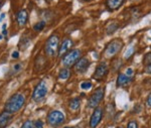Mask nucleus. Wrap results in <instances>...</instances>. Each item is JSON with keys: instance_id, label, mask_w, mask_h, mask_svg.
<instances>
[{"instance_id": "nucleus-20", "label": "nucleus", "mask_w": 151, "mask_h": 128, "mask_svg": "<svg viewBox=\"0 0 151 128\" xmlns=\"http://www.w3.org/2000/svg\"><path fill=\"white\" fill-rule=\"evenodd\" d=\"M45 21H40V22H37L35 26H33V29H35V31H41L43 28H45Z\"/></svg>"}, {"instance_id": "nucleus-13", "label": "nucleus", "mask_w": 151, "mask_h": 128, "mask_svg": "<svg viewBox=\"0 0 151 128\" xmlns=\"http://www.w3.org/2000/svg\"><path fill=\"white\" fill-rule=\"evenodd\" d=\"M16 20H17V23L19 24V26H23L25 25L26 22L28 20V13L25 9H21V10L18 11L17 15H16Z\"/></svg>"}, {"instance_id": "nucleus-10", "label": "nucleus", "mask_w": 151, "mask_h": 128, "mask_svg": "<svg viewBox=\"0 0 151 128\" xmlns=\"http://www.w3.org/2000/svg\"><path fill=\"white\" fill-rule=\"evenodd\" d=\"M90 65H91V63H90V61L87 58H81L75 65V70L76 72L80 74L85 73L89 69Z\"/></svg>"}, {"instance_id": "nucleus-4", "label": "nucleus", "mask_w": 151, "mask_h": 128, "mask_svg": "<svg viewBox=\"0 0 151 128\" xmlns=\"http://www.w3.org/2000/svg\"><path fill=\"white\" fill-rule=\"evenodd\" d=\"M58 43H60V38L55 34L50 35L47 40V43H45V53L50 56H55V54L58 53V48H60Z\"/></svg>"}, {"instance_id": "nucleus-2", "label": "nucleus", "mask_w": 151, "mask_h": 128, "mask_svg": "<svg viewBox=\"0 0 151 128\" xmlns=\"http://www.w3.org/2000/svg\"><path fill=\"white\" fill-rule=\"evenodd\" d=\"M123 48V41L119 38H116L114 40H112L108 46H106L104 51V56L108 59H111L113 56H115L119 51H121V48Z\"/></svg>"}, {"instance_id": "nucleus-34", "label": "nucleus", "mask_w": 151, "mask_h": 128, "mask_svg": "<svg viewBox=\"0 0 151 128\" xmlns=\"http://www.w3.org/2000/svg\"><path fill=\"white\" fill-rule=\"evenodd\" d=\"M2 39V34H0V40Z\"/></svg>"}, {"instance_id": "nucleus-32", "label": "nucleus", "mask_w": 151, "mask_h": 128, "mask_svg": "<svg viewBox=\"0 0 151 128\" xmlns=\"http://www.w3.org/2000/svg\"><path fill=\"white\" fill-rule=\"evenodd\" d=\"M45 2H47V3H50V2H52V0H45Z\"/></svg>"}, {"instance_id": "nucleus-21", "label": "nucleus", "mask_w": 151, "mask_h": 128, "mask_svg": "<svg viewBox=\"0 0 151 128\" xmlns=\"http://www.w3.org/2000/svg\"><path fill=\"white\" fill-rule=\"evenodd\" d=\"M92 82L91 81H85V82H83L81 84V88L83 90H89L90 88H92Z\"/></svg>"}, {"instance_id": "nucleus-35", "label": "nucleus", "mask_w": 151, "mask_h": 128, "mask_svg": "<svg viewBox=\"0 0 151 128\" xmlns=\"http://www.w3.org/2000/svg\"><path fill=\"white\" fill-rule=\"evenodd\" d=\"M117 128H123V127H121V126H120V127H117Z\"/></svg>"}, {"instance_id": "nucleus-6", "label": "nucleus", "mask_w": 151, "mask_h": 128, "mask_svg": "<svg viewBox=\"0 0 151 128\" xmlns=\"http://www.w3.org/2000/svg\"><path fill=\"white\" fill-rule=\"evenodd\" d=\"M105 94V88L104 87H100L97 90H95V92L92 93V95L90 96L89 101H88V106L90 108H95L97 107L100 102L103 100Z\"/></svg>"}, {"instance_id": "nucleus-11", "label": "nucleus", "mask_w": 151, "mask_h": 128, "mask_svg": "<svg viewBox=\"0 0 151 128\" xmlns=\"http://www.w3.org/2000/svg\"><path fill=\"white\" fill-rule=\"evenodd\" d=\"M73 46H74V43H73L72 39H70V38H65V40L62 43L60 48H58V55L60 56H63L67 55V54L70 51V48H73Z\"/></svg>"}, {"instance_id": "nucleus-26", "label": "nucleus", "mask_w": 151, "mask_h": 128, "mask_svg": "<svg viewBox=\"0 0 151 128\" xmlns=\"http://www.w3.org/2000/svg\"><path fill=\"white\" fill-rule=\"evenodd\" d=\"M35 128H43V122L41 120H36L35 122Z\"/></svg>"}, {"instance_id": "nucleus-36", "label": "nucleus", "mask_w": 151, "mask_h": 128, "mask_svg": "<svg viewBox=\"0 0 151 128\" xmlns=\"http://www.w3.org/2000/svg\"><path fill=\"white\" fill-rule=\"evenodd\" d=\"M85 1H90V0H85Z\"/></svg>"}, {"instance_id": "nucleus-23", "label": "nucleus", "mask_w": 151, "mask_h": 128, "mask_svg": "<svg viewBox=\"0 0 151 128\" xmlns=\"http://www.w3.org/2000/svg\"><path fill=\"white\" fill-rule=\"evenodd\" d=\"M20 128H35V123H33L31 120H27L22 124V126Z\"/></svg>"}, {"instance_id": "nucleus-27", "label": "nucleus", "mask_w": 151, "mask_h": 128, "mask_svg": "<svg viewBox=\"0 0 151 128\" xmlns=\"http://www.w3.org/2000/svg\"><path fill=\"white\" fill-rule=\"evenodd\" d=\"M146 104H147L148 107H151V93L149 94V96H148L147 100H146Z\"/></svg>"}, {"instance_id": "nucleus-33", "label": "nucleus", "mask_w": 151, "mask_h": 128, "mask_svg": "<svg viewBox=\"0 0 151 128\" xmlns=\"http://www.w3.org/2000/svg\"><path fill=\"white\" fill-rule=\"evenodd\" d=\"M1 7H2V2L0 1V9H1Z\"/></svg>"}, {"instance_id": "nucleus-15", "label": "nucleus", "mask_w": 151, "mask_h": 128, "mask_svg": "<svg viewBox=\"0 0 151 128\" xmlns=\"http://www.w3.org/2000/svg\"><path fill=\"white\" fill-rule=\"evenodd\" d=\"M12 118V114L11 113H8L6 111L2 112L0 114V128H3L5 127L9 122H10Z\"/></svg>"}, {"instance_id": "nucleus-14", "label": "nucleus", "mask_w": 151, "mask_h": 128, "mask_svg": "<svg viewBox=\"0 0 151 128\" xmlns=\"http://www.w3.org/2000/svg\"><path fill=\"white\" fill-rule=\"evenodd\" d=\"M125 0H106V6L110 9L111 11L117 10L123 5Z\"/></svg>"}, {"instance_id": "nucleus-5", "label": "nucleus", "mask_w": 151, "mask_h": 128, "mask_svg": "<svg viewBox=\"0 0 151 128\" xmlns=\"http://www.w3.org/2000/svg\"><path fill=\"white\" fill-rule=\"evenodd\" d=\"M47 94V86L45 81H40V83L36 85L35 91L32 93V99L35 102H40L45 98Z\"/></svg>"}, {"instance_id": "nucleus-16", "label": "nucleus", "mask_w": 151, "mask_h": 128, "mask_svg": "<svg viewBox=\"0 0 151 128\" xmlns=\"http://www.w3.org/2000/svg\"><path fill=\"white\" fill-rule=\"evenodd\" d=\"M22 70V64L21 63H17V64H14V66H12L10 71H9V75H16L19 72H21Z\"/></svg>"}, {"instance_id": "nucleus-31", "label": "nucleus", "mask_w": 151, "mask_h": 128, "mask_svg": "<svg viewBox=\"0 0 151 128\" xmlns=\"http://www.w3.org/2000/svg\"><path fill=\"white\" fill-rule=\"evenodd\" d=\"M2 34H3V35H7V30H6V29H2Z\"/></svg>"}, {"instance_id": "nucleus-3", "label": "nucleus", "mask_w": 151, "mask_h": 128, "mask_svg": "<svg viewBox=\"0 0 151 128\" xmlns=\"http://www.w3.org/2000/svg\"><path fill=\"white\" fill-rule=\"evenodd\" d=\"M82 56V51L80 50H72L70 51L67 55H65V56L62 60L63 66H65V68H70L73 67L77 64V61L81 59Z\"/></svg>"}, {"instance_id": "nucleus-12", "label": "nucleus", "mask_w": 151, "mask_h": 128, "mask_svg": "<svg viewBox=\"0 0 151 128\" xmlns=\"http://www.w3.org/2000/svg\"><path fill=\"white\" fill-rule=\"evenodd\" d=\"M133 78L130 76H127L126 74H119L118 78H117V87H125L132 82Z\"/></svg>"}, {"instance_id": "nucleus-37", "label": "nucleus", "mask_w": 151, "mask_h": 128, "mask_svg": "<svg viewBox=\"0 0 151 128\" xmlns=\"http://www.w3.org/2000/svg\"><path fill=\"white\" fill-rule=\"evenodd\" d=\"M65 128H72V127H65Z\"/></svg>"}, {"instance_id": "nucleus-19", "label": "nucleus", "mask_w": 151, "mask_h": 128, "mask_svg": "<svg viewBox=\"0 0 151 128\" xmlns=\"http://www.w3.org/2000/svg\"><path fill=\"white\" fill-rule=\"evenodd\" d=\"M134 53H135V48H134V46H129V48H127V51H125L124 58H125V59H130L131 56H133Z\"/></svg>"}, {"instance_id": "nucleus-24", "label": "nucleus", "mask_w": 151, "mask_h": 128, "mask_svg": "<svg viewBox=\"0 0 151 128\" xmlns=\"http://www.w3.org/2000/svg\"><path fill=\"white\" fill-rule=\"evenodd\" d=\"M143 63H144L146 66H149V65H151V53L147 54V55L145 56L144 60H143Z\"/></svg>"}, {"instance_id": "nucleus-9", "label": "nucleus", "mask_w": 151, "mask_h": 128, "mask_svg": "<svg viewBox=\"0 0 151 128\" xmlns=\"http://www.w3.org/2000/svg\"><path fill=\"white\" fill-rule=\"evenodd\" d=\"M102 116H103V109L101 107L95 108L94 113L92 114L91 119H90V127L96 128L98 126V124L102 120Z\"/></svg>"}, {"instance_id": "nucleus-18", "label": "nucleus", "mask_w": 151, "mask_h": 128, "mask_svg": "<svg viewBox=\"0 0 151 128\" xmlns=\"http://www.w3.org/2000/svg\"><path fill=\"white\" fill-rule=\"evenodd\" d=\"M70 72L69 69H63V70L60 72L58 78L63 79V80H67V79L70 77Z\"/></svg>"}, {"instance_id": "nucleus-7", "label": "nucleus", "mask_w": 151, "mask_h": 128, "mask_svg": "<svg viewBox=\"0 0 151 128\" xmlns=\"http://www.w3.org/2000/svg\"><path fill=\"white\" fill-rule=\"evenodd\" d=\"M65 121V115L60 111L58 110H53L47 115V122L52 126H57V125L62 124Z\"/></svg>"}, {"instance_id": "nucleus-29", "label": "nucleus", "mask_w": 151, "mask_h": 128, "mask_svg": "<svg viewBox=\"0 0 151 128\" xmlns=\"http://www.w3.org/2000/svg\"><path fill=\"white\" fill-rule=\"evenodd\" d=\"M146 73H148V74H151V65L149 66H146Z\"/></svg>"}, {"instance_id": "nucleus-17", "label": "nucleus", "mask_w": 151, "mask_h": 128, "mask_svg": "<svg viewBox=\"0 0 151 128\" xmlns=\"http://www.w3.org/2000/svg\"><path fill=\"white\" fill-rule=\"evenodd\" d=\"M81 106V100L79 98H74L70 101V108L73 110H78Z\"/></svg>"}, {"instance_id": "nucleus-1", "label": "nucleus", "mask_w": 151, "mask_h": 128, "mask_svg": "<svg viewBox=\"0 0 151 128\" xmlns=\"http://www.w3.org/2000/svg\"><path fill=\"white\" fill-rule=\"evenodd\" d=\"M24 103H25V98L22 94L20 93H16V94L12 95L8 100H7L6 104H5V109L6 112L14 114V113L18 112L21 108L23 107Z\"/></svg>"}, {"instance_id": "nucleus-8", "label": "nucleus", "mask_w": 151, "mask_h": 128, "mask_svg": "<svg viewBox=\"0 0 151 128\" xmlns=\"http://www.w3.org/2000/svg\"><path fill=\"white\" fill-rule=\"evenodd\" d=\"M108 72H109V68H108V66H107V64L100 63L98 65V67L96 68V71H95V73L93 75V78L97 81H102L107 76Z\"/></svg>"}, {"instance_id": "nucleus-22", "label": "nucleus", "mask_w": 151, "mask_h": 128, "mask_svg": "<svg viewBox=\"0 0 151 128\" xmlns=\"http://www.w3.org/2000/svg\"><path fill=\"white\" fill-rule=\"evenodd\" d=\"M117 27H118V25H117L116 23H111L110 25L108 26V28H107V33H108V34L113 33L114 31L117 29Z\"/></svg>"}, {"instance_id": "nucleus-30", "label": "nucleus", "mask_w": 151, "mask_h": 128, "mask_svg": "<svg viewBox=\"0 0 151 128\" xmlns=\"http://www.w3.org/2000/svg\"><path fill=\"white\" fill-rule=\"evenodd\" d=\"M4 17H5V13H2L1 15H0V22H1V21L3 20Z\"/></svg>"}, {"instance_id": "nucleus-25", "label": "nucleus", "mask_w": 151, "mask_h": 128, "mask_svg": "<svg viewBox=\"0 0 151 128\" xmlns=\"http://www.w3.org/2000/svg\"><path fill=\"white\" fill-rule=\"evenodd\" d=\"M127 128H138L137 122L134 121V120H131V121H129L128 125H127Z\"/></svg>"}, {"instance_id": "nucleus-28", "label": "nucleus", "mask_w": 151, "mask_h": 128, "mask_svg": "<svg viewBox=\"0 0 151 128\" xmlns=\"http://www.w3.org/2000/svg\"><path fill=\"white\" fill-rule=\"evenodd\" d=\"M12 58H13V59H18L19 58V53H18V51H13V53H12Z\"/></svg>"}]
</instances>
